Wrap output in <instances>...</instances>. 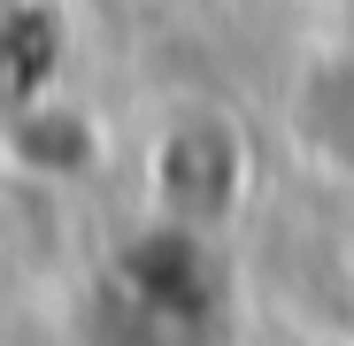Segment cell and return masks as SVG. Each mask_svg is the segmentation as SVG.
Masks as SVG:
<instances>
[{
  "label": "cell",
  "mask_w": 354,
  "mask_h": 346,
  "mask_svg": "<svg viewBox=\"0 0 354 346\" xmlns=\"http://www.w3.org/2000/svg\"><path fill=\"white\" fill-rule=\"evenodd\" d=\"M346 93H354V70H346Z\"/></svg>",
  "instance_id": "cell-2"
},
{
  "label": "cell",
  "mask_w": 354,
  "mask_h": 346,
  "mask_svg": "<svg viewBox=\"0 0 354 346\" xmlns=\"http://www.w3.org/2000/svg\"><path fill=\"white\" fill-rule=\"evenodd\" d=\"M147 185H154V208L185 231H223L231 215L247 208V185H254V154H247V131L216 108H193L154 139L147 154Z\"/></svg>",
  "instance_id": "cell-1"
}]
</instances>
